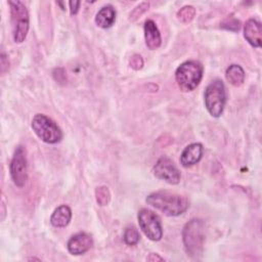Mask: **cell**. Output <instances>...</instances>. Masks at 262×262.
Listing matches in <instances>:
<instances>
[{"label": "cell", "instance_id": "cell-1", "mask_svg": "<svg viewBox=\"0 0 262 262\" xmlns=\"http://www.w3.org/2000/svg\"><path fill=\"white\" fill-rule=\"evenodd\" d=\"M145 201L167 216H179L189 207L186 196L168 190L155 191L148 194Z\"/></svg>", "mask_w": 262, "mask_h": 262}, {"label": "cell", "instance_id": "cell-2", "mask_svg": "<svg viewBox=\"0 0 262 262\" xmlns=\"http://www.w3.org/2000/svg\"><path fill=\"white\" fill-rule=\"evenodd\" d=\"M182 239L187 255L198 258L202 255L205 243V226L202 220L191 219L182 230Z\"/></svg>", "mask_w": 262, "mask_h": 262}, {"label": "cell", "instance_id": "cell-3", "mask_svg": "<svg viewBox=\"0 0 262 262\" xmlns=\"http://www.w3.org/2000/svg\"><path fill=\"white\" fill-rule=\"evenodd\" d=\"M203 72L204 68L198 60H187L181 63L175 72V79L180 90L188 92L195 89L203 78Z\"/></svg>", "mask_w": 262, "mask_h": 262}, {"label": "cell", "instance_id": "cell-4", "mask_svg": "<svg viewBox=\"0 0 262 262\" xmlns=\"http://www.w3.org/2000/svg\"><path fill=\"white\" fill-rule=\"evenodd\" d=\"M32 129L42 141L49 144L57 143L62 138L61 129L53 120L43 114L34 116L32 120Z\"/></svg>", "mask_w": 262, "mask_h": 262}, {"label": "cell", "instance_id": "cell-5", "mask_svg": "<svg viewBox=\"0 0 262 262\" xmlns=\"http://www.w3.org/2000/svg\"><path fill=\"white\" fill-rule=\"evenodd\" d=\"M205 105L211 116L218 118L223 113L226 102L225 86L221 80L212 81L205 90Z\"/></svg>", "mask_w": 262, "mask_h": 262}, {"label": "cell", "instance_id": "cell-6", "mask_svg": "<svg viewBox=\"0 0 262 262\" xmlns=\"http://www.w3.org/2000/svg\"><path fill=\"white\" fill-rule=\"evenodd\" d=\"M12 36L15 43L25 41L29 31V12L25 4L20 1H9Z\"/></svg>", "mask_w": 262, "mask_h": 262}, {"label": "cell", "instance_id": "cell-7", "mask_svg": "<svg viewBox=\"0 0 262 262\" xmlns=\"http://www.w3.org/2000/svg\"><path fill=\"white\" fill-rule=\"evenodd\" d=\"M140 229L147 238L158 242L163 236V229L160 217L148 209H141L137 215Z\"/></svg>", "mask_w": 262, "mask_h": 262}, {"label": "cell", "instance_id": "cell-8", "mask_svg": "<svg viewBox=\"0 0 262 262\" xmlns=\"http://www.w3.org/2000/svg\"><path fill=\"white\" fill-rule=\"evenodd\" d=\"M9 172L13 183L17 187H24L28 179V162L26 149L19 145L14 150L9 165Z\"/></svg>", "mask_w": 262, "mask_h": 262}, {"label": "cell", "instance_id": "cell-9", "mask_svg": "<svg viewBox=\"0 0 262 262\" xmlns=\"http://www.w3.org/2000/svg\"><path fill=\"white\" fill-rule=\"evenodd\" d=\"M155 176L169 184H177L180 181V172L174 163L167 157H161L154 166Z\"/></svg>", "mask_w": 262, "mask_h": 262}, {"label": "cell", "instance_id": "cell-10", "mask_svg": "<svg viewBox=\"0 0 262 262\" xmlns=\"http://www.w3.org/2000/svg\"><path fill=\"white\" fill-rule=\"evenodd\" d=\"M93 245L92 237L89 233L81 231L70 237L67 244L68 251L72 255H82L86 253Z\"/></svg>", "mask_w": 262, "mask_h": 262}, {"label": "cell", "instance_id": "cell-11", "mask_svg": "<svg viewBox=\"0 0 262 262\" xmlns=\"http://www.w3.org/2000/svg\"><path fill=\"white\" fill-rule=\"evenodd\" d=\"M203 152H204V147L199 142H194V143L187 145L183 149V151L180 156L181 165L183 167L187 168V167L198 164L203 157Z\"/></svg>", "mask_w": 262, "mask_h": 262}, {"label": "cell", "instance_id": "cell-12", "mask_svg": "<svg viewBox=\"0 0 262 262\" xmlns=\"http://www.w3.org/2000/svg\"><path fill=\"white\" fill-rule=\"evenodd\" d=\"M261 24L258 20L250 18L246 21L244 27V36L253 47H261Z\"/></svg>", "mask_w": 262, "mask_h": 262}, {"label": "cell", "instance_id": "cell-13", "mask_svg": "<svg viewBox=\"0 0 262 262\" xmlns=\"http://www.w3.org/2000/svg\"><path fill=\"white\" fill-rule=\"evenodd\" d=\"M144 39L147 48L150 50H155L161 46V34L152 19H147L144 24Z\"/></svg>", "mask_w": 262, "mask_h": 262}, {"label": "cell", "instance_id": "cell-14", "mask_svg": "<svg viewBox=\"0 0 262 262\" xmlns=\"http://www.w3.org/2000/svg\"><path fill=\"white\" fill-rule=\"evenodd\" d=\"M71 219H72V210L70 209V207L66 205H61L53 211L50 217V222L54 227L61 228V227H66L70 223Z\"/></svg>", "mask_w": 262, "mask_h": 262}, {"label": "cell", "instance_id": "cell-15", "mask_svg": "<svg viewBox=\"0 0 262 262\" xmlns=\"http://www.w3.org/2000/svg\"><path fill=\"white\" fill-rule=\"evenodd\" d=\"M115 20H116V10L112 5H106L100 8L95 16V24L102 29H107L112 27Z\"/></svg>", "mask_w": 262, "mask_h": 262}, {"label": "cell", "instance_id": "cell-16", "mask_svg": "<svg viewBox=\"0 0 262 262\" xmlns=\"http://www.w3.org/2000/svg\"><path fill=\"white\" fill-rule=\"evenodd\" d=\"M225 77L229 84H231L232 86L238 87L245 81V72L241 66L231 64L227 68L225 72Z\"/></svg>", "mask_w": 262, "mask_h": 262}, {"label": "cell", "instance_id": "cell-17", "mask_svg": "<svg viewBox=\"0 0 262 262\" xmlns=\"http://www.w3.org/2000/svg\"><path fill=\"white\" fill-rule=\"evenodd\" d=\"M195 15V9L193 6L190 5H186L183 6L180 10H178L177 12V18L179 21H181L182 24H188L190 23L193 17Z\"/></svg>", "mask_w": 262, "mask_h": 262}, {"label": "cell", "instance_id": "cell-18", "mask_svg": "<svg viewBox=\"0 0 262 262\" xmlns=\"http://www.w3.org/2000/svg\"><path fill=\"white\" fill-rule=\"evenodd\" d=\"M95 199L99 206H106L111 201V192L107 186H99L95 189Z\"/></svg>", "mask_w": 262, "mask_h": 262}, {"label": "cell", "instance_id": "cell-19", "mask_svg": "<svg viewBox=\"0 0 262 262\" xmlns=\"http://www.w3.org/2000/svg\"><path fill=\"white\" fill-rule=\"evenodd\" d=\"M123 238L125 244H127L128 246H134L139 242L140 235L138 230L134 226H129L125 229Z\"/></svg>", "mask_w": 262, "mask_h": 262}, {"label": "cell", "instance_id": "cell-20", "mask_svg": "<svg viewBox=\"0 0 262 262\" xmlns=\"http://www.w3.org/2000/svg\"><path fill=\"white\" fill-rule=\"evenodd\" d=\"M148 7H149V4H148L147 2H142V3H140V4L137 5V6L133 9V11L130 13L129 19H130V20H136L138 17H140V16L148 9Z\"/></svg>", "mask_w": 262, "mask_h": 262}, {"label": "cell", "instance_id": "cell-21", "mask_svg": "<svg viewBox=\"0 0 262 262\" xmlns=\"http://www.w3.org/2000/svg\"><path fill=\"white\" fill-rule=\"evenodd\" d=\"M129 64L133 70L138 71L143 67V59L139 54H133L129 60Z\"/></svg>", "mask_w": 262, "mask_h": 262}, {"label": "cell", "instance_id": "cell-22", "mask_svg": "<svg viewBox=\"0 0 262 262\" xmlns=\"http://www.w3.org/2000/svg\"><path fill=\"white\" fill-rule=\"evenodd\" d=\"M80 4H81L80 1H70V2H69V5H70V12H71L72 15L77 14V12H78V10H79V7H80Z\"/></svg>", "mask_w": 262, "mask_h": 262}, {"label": "cell", "instance_id": "cell-23", "mask_svg": "<svg viewBox=\"0 0 262 262\" xmlns=\"http://www.w3.org/2000/svg\"><path fill=\"white\" fill-rule=\"evenodd\" d=\"M8 67H9L8 59L6 58V55L4 54V52H2V54H1V73H5V71L8 70Z\"/></svg>", "mask_w": 262, "mask_h": 262}, {"label": "cell", "instance_id": "cell-24", "mask_svg": "<svg viewBox=\"0 0 262 262\" xmlns=\"http://www.w3.org/2000/svg\"><path fill=\"white\" fill-rule=\"evenodd\" d=\"M226 25H229V26H227V27H226V28H224V29H227V30H230V31H231V27H232V26L234 27L235 31H237V30L239 29V27H241L239 21H238V20H236V19H231L230 21L224 23L222 26H226Z\"/></svg>", "mask_w": 262, "mask_h": 262}, {"label": "cell", "instance_id": "cell-25", "mask_svg": "<svg viewBox=\"0 0 262 262\" xmlns=\"http://www.w3.org/2000/svg\"><path fill=\"white\" fill-rule=\"evenodd\" d=\"M147 261H163L164 258L160 257L158 254H155V253H151L149 254V256L146 258Z\"/></svg>", "mask_w": 262, "mask_h": 262}, {"label": "cell", "instance_id": "cell-26", "mask_svg": "<svg viewBox=\"0 0 262 262\" xmlns=\"http://www.w3.org/2000/svg\"><path fill=\"white\" fill-rule=\"evenodd\" d=\"M4 195H2V200H1V220L4 219L5 217V203H4Z\"/></svg>", "mask_w": 262, "mask_h": 262}]
</instances>
